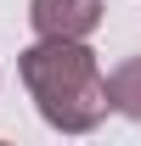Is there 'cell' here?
Returning <instances> with one entry per match:
<instances>
[{"instance_id": "obj_1", "label": "cell", "mask_w": 141, "mask_h": 146, "mask_svg": "<svg viewBox=\"0 0 141 146\" xmlns=\"http://www.w3.org/2000/svg\"><path fill=\"white\" fill-rule=\"evenodd\" d=\"M17 73L28 84V96H34L40 118L51 129H62V135H90L113 112L107 73L85 39H34L17 56Z\"/></svg>"}, {"instance_id": "obj_2", "label": "cell", "mask_w": 141, "mask_h": 146, "mask_svg": "<svg viewBox=\"0 0 141 146\" xmlns=\"http://www.w3.org/2000/svg\"><path fill=\"white\" fill-rule=\"evenodd\" d=\"M102 0H28V23L40 39H90L102 28Z\"/></svg>"}, {"instance_id": "obj_3", "label": "cell", "mask_w": 141, "mask_h": 146, "mask_svg": "<svg viewBox=\"0 0 141 146\" xmlns=\"http://www.w3.org/2000/svg\"><path fill=\"white\" fill-rule=\"evenodd\" d=\"M107 96H113V112L141 124V56H124L119 68L107 73Z\"/></svg>"}]
</instances>
